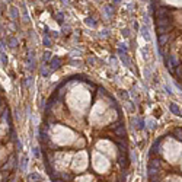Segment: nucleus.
Wrapping results in <instances>:
<instances>
[{
    "label": "nucleus",
    "instance_id": "nucleus-1",
    "mask_svg": "<svg viewBox=\"0 0 182 182\" xmlns=\"http://www.w3.org/2000/svg\"><path fill=\"white\" fill-rule=\"evenodd\" d=\"M39 146L51 182H127L131 172L121 108L88 77L74 76L54 89Z\"/></svg>",
    "mask_w": 182,
    "mask_h": 182
},
{
    "label": "nucleus",
    "instance_id": "nucleus-2",
    "mask_svg": "<svg viewBox=\"0 0 182 182\" xmlns=\"http://www.w3.org/2000/svg\"><path fill=\"white\" fill-rule=\"evenodd\" d=\"M146 182H182V125L169 128L152 144Z\"/></svg>",
    "mask_w": 182,
    "mask_h": 182
},
{
    "label": "nucleus",
    "instance_id": "nucleus-3",
    "mask_svg": "<svg viewBox=\"0 0 182 182\" xmlns=\"http://www.w3.org/2000/svg\"><path fill=\"white\" fill-rule=\"evenodd\" d=\"M19 173V147L10 112L0 96V182H16Z\"/></svg>",
    "mask_w": 182,
    "mask_h": 182
}]
</instances>
